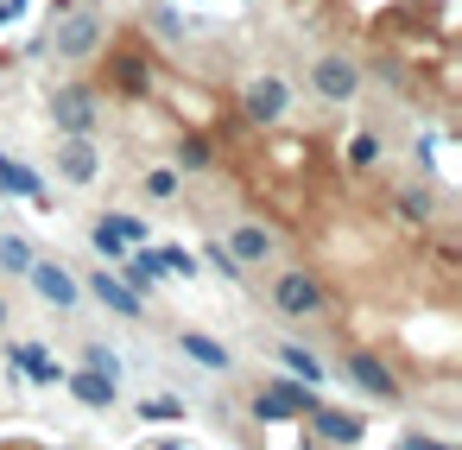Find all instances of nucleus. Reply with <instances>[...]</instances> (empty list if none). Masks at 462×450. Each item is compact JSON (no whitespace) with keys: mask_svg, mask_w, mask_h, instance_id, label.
Masks as SVG:
<instances>
[{"mask_svg":"<svg viewBox=\"0 0 462 450\" xmlns=\"http://www.w3.org/2000/svg\"><path fill=\"white\" fill-rule=\"evenodd\" d=\"M279 273L266 279V298H273V311L279 317H291V323H310V317H323L329 311V286L310 273V267H298V260H273Z\"/></svg>","mask_w":462,"mask_h":450,"instance_id":"nucleus-1","label":"nucleus"},{"mask_svg":"<svg viewBox=\"0 0 462 450\" xmlns=\"http://www.w3.org/2000/svg\"><path fill=\"white\" fill-rule=\"evenodd\" d=\"M361 83H367L361 58H348V52H323V58H310V96H317V102L348 108V102H361Z\"/></svg>","mask_w":462,"mask_h":450,"instance_id":"nucleus-2","label":"nucleus"},{"mask_svg":"<svg viewBox=\"0 0 462 450\" xmlns=\"http://www.w3.org/2000/svg\"><path fill=\"white\" fill-rule=\"evenodd\" d=\"M342 380H348L355 393L380 399V406H399V399H405V380L393 374V361H386L380 349H348V355H342Z\"/></svg>","mask_w":462,"mask_h":450,"instance_id":"nucleus-3","label":"nucleus"},{"mask_svg":"<svg viewBox=\"0 0 462 450\" xmlns=\"http://www.w3.org/2000/svg\"><path fill=\"white\" fill-rule=\"evenodd\" d=\"M51 127L58 134H102V89L96 83H58L51 89Z\"/></svg>","mask_w":462,"mask_h":450,"instance_id":"nucleus-4","label":"nucleus"},{"mask_svg":"<svg viewBox=\"0 0 462 450\" xmlns=\"http://www.w3.org/2000/svg\"><path fill=\"white\" fill-rule=\"evenodd\" d=\"M285 115H291V83H285L279 70H260V77L241 83V121L273 127V121H285Z\"/></svg>","mask_w":462,"mask_h":450,"instance_id":"nucleus-5","label":"nucleus"},{"mask_svg":"<svg viewBox=\"0 0 462 450\" xmlns=\"http://www.w3.org/2000/svg\"><path fill=\"white\" fill-rule=\"evenodd\" d=\"M222 248L235 254V267L241 273H254V267H273L285 248H279V235L266 229V222H254V216H241V222H228V235H222Z\"/></svg>","mask_w":462,"mask_h":450,"instance_id":"nucleus-6","label":"nucleus"},{"mask_svg":"<svg viewBox=\"0 0 462 450\" xmlns=\"http://www.w3.org/2000/svg\"><path fill=\"white\" fill-rule=\"evenodd\" d=\"M51 165H58V178H64L70 191L96 184V178H102V146H96V134H58Z\"/></svg>","mask_w":462,"mask_h":450,"instance_id":"nucleus-7","label":"nucleus"},{"mask_svg":"<svg viewBox=\"0 0 462 450\" xmlns=\"http://www.w3.org/2000/svg\"><path fill=\"white\" fill-rule=\"evenodd\" d=\"M83 298H96V305H108L115 317H127V323H146V298L115 273V267H89V279H83Z\"/></svg>","mask_w":462,"mask_h":450,"instance_id":"nucleus-8","label":"nucleus"},{"mask_svg":"<svg viewBox=\"0 0 462 450\" xmlns=\"http://www.w3.org/2000/svg\"><path fill=\"white\" fill-rule=\"evenodd\" d=\"M26 279H32V292H39L45 305H58V311H77V305H83V279H77L64 260H45V254H32Z\"/></svg>","mask_w":462,"mask_h":450,"instance_id":"nucleus-9","label":"nucleus"},{"mask_svg":"<svg viewBox=\"0 0 462 450\" xmlns=\"http://www.w3.org/2000/svg\"><path fill=\"white\" fill-rule=\"evenodd\" d=\"M51 52H58L64 64H89V58L102 52V20H96V14H70V20L51 33Z\"/></svg>","mask_w":462,"mask_h":450,"instance_id":"nucleus-10","label":"nucleus"},{"mask_svg":"<svg viewBox=\"0 0 462 450\" xmlns=\"http://www.w3.org/2000/svg\"><path fill=\"white\" fill-rule=\"evenodd\" d=\"M64 387H70V399H77V406H89V412H108V406L121 399V374L89 368V361H83V368H70V374H64Z\"/></svg>","mask_w":462,"mask_h":450,"instance_id":"nucleus-11","label":"nucleus"},{"mask_svg":"<svg viewBox=\"0 0 462 450\" xmlns=\"http://www.w3.org/2000/svg\"><path fill=\"white\" fill-rule=\"evenodd\" d=\"M304 418H310V431H317L323 444H361V437H367V418H355V412H342V406H310Z\"/></svg>","mask_w":462,"mask_h":450,"instance_id":"nucleus-12","label":"nucleus"},{"mask_svg":"<svg viewBox=\"0 0 462 450\" xmlns=\"http://www.w3.org/2000/svg\"><path fill=\"white\" fill-rule=\"evenodd\" d=\"M178 349H184L197 368H209V374H228V368H235V355H228L216 336H203V330H178Z\"/></svg>","mask_w":462,"mask_h":450,"instance_id":"nucleus-13","label":"nucleus"},{"mask_svg":"<svg viewBox=\"0 0 462 450\" xmlns=\"http://www.w3.org/2000/svg\"><path fill=\"white\" fill-rule=\"evenodd\" d=\"M266 393H273V399H279L291 418H304V412L317 406V399H310V387H304L298 374H266Z\"/></svg>","mask_w":462,"mask_h":450,"instance_id":"nucleus-14","label":"nucleus"},{"mask_svg":"<svg viewBox=\"0 0 462 450\" xmlns=\"http://www.w3.org/2000/svg\"><path fill=\"white\" fill-rule=\"evenodd\" d=\"M7 355H14V361H20V368H26V374H32V380H39V387H51V380H58V374H64V368H58V361H51V355H45V349H39V342H14V349H7Z\"/></svg>","mask_w":462,"mask_h":450,"instance_id":"nucleus-15","label":"nucleus"},{"mask_svg":"<svg viewBox=\"0 0 462 450\" xmlns=\"http://www.w3.org/2000/svg\"><path fill=\"white\" fill-rule=\"evenodd\" d=\"M0 197H45V191H39V178H32L20 159L0 153Z\"/></svg>","mask_w":462,"mask_h":450,"instance_id":"nucleus-16","label":"nucleus"},{"mask_svg":"<svg viewBox=\"0 0 462 450\" xmlns=\"http://www.w3.org/2000/svg\"><path fill=\"white\" fill-rule=\"evenodd\" d=\"M134 412H140L146 425H178V418H184V399H178V393H146Z\"/></svg>","mask_w":462,"mask_h":450,"instance_id":"nucleus-17","label":"nucleus"},{"mask_svg":"<svg viewBox=\"0 0 462 450\" xmlns=\"http://www.w3.org/2000/svg\"><path fill=\"white\" fill-rule=\"evenodd\" d=\"M178 172H209L216 165V140H203V134H190L184 146H178V159H171Z\"/></svg>","mask_w":462,"mask_h":450,"instance_id":"nucleus-18","label":"nucleus"},{"mask_svg":"<svg viewBox=\"0 0 462 450\" xmlns=\"http://www.w3.org/2000/svg\"><path fill=\"white\" fill-rule=\"evenodd\" d=\"M178 184H184V172H178V165H152V172H140V191H146L152 203L178 197Z\"/></svg>","mask_w":462,"mask_h":450,"instance_id":"nucleus-19","label":"nucleus"},{"mask_svg":"<svg viewBox=\"0 0 462 450\" xmlns=\"http://www.w3.org/2000/svg\"><path fill=\"white\" fill-rule=\"evenodd\" d=\"M279 361H285V368H291L298 380H310V387L323 380V361H317L310 349H298V342H279Z\"/></svg>","mask_w":462,"mask_h":450,"instance_id":"nucleus-20","label":"nucleus"},{"mask_svg":"<svg viewBox=\"0 0 462 450\" xmlns=\"http://www.w3.org/2000/svg\"><path fill=\"white\" fill-rule=\"evenodd\" d=\"M0 267L26 279V267H32V241H26V235H0Z\"/></svg>","mask_w":462,"mask_h":450,"instance_id":"nucleus-21","label":"nucleus"},{"mask_svg":"<svg viewBox=\"0 0 462 450\" xmlns=\"http://www.w3.org/2000/svg\"><path fill=\"white\" fill-rule=\"evenodd\" d=\"M89 241H96V254H102V260H108V267H115V260H121V254H127V241H121V229H115V222H108V216H102V222H96V229H89Z\"/></svg>","mask_w":462,"mask_h":450,"instance_id":"nucleus-22","label":"nucleus"},{"mask_svg":"<svg viewBox=\"0 0 462 450\" xmlns=\"http://www.w3.org/2000/svg\"><path fill=\"white\" fill-rule=\"evenodd\" d=\"M108 77H115V89H127V96H140V89H146V64H140V58H115V70H108Z\"/></svg>","mask_w":462,"mask_h":450,"instance_id":"nucleus-23","label":"nucleus"},{"mask_svg":"<svg viewBox=\"0 0 462 450\" xmlns=\"http://www.w3.org/2000/svg\"><path fill=\"white\" fill-rule=\"evenodd\" d=\"M393 210H399L405 222H430V191H399Z\"/></svg>","mask_w":462,"mask_h":450,"instance_id":"nucleus-24","label":"nucleus"},{"mask_svg":"<svg viewBox=\"0 0 462 450\" xmlns=\"http://www.w3.org/2000/svg\"><path fill=\"white\" fill-rule=\"evenodd\" d=\"M374 159H380V134H355V140H348V165H355V172H367Z\"/></svg>","mask_w":462,"mask_h":450,"instance_id":"nucleus-25","label":"nucleus"},{"mask_svg":"<svg viewBox=\"0 0 462 450\" xmlns=\"http://www.w3.org/2000/svg\"><path fill=\"white\" fill-rule=\"evenodd\" d=\"M203 260H209V267H216V273H222V279H247V273H241V267H235V254H228V248H222V241H203Z\"/></svg>","mask_w":462,"mask_h":450,"instance_id":"nucleus-26","label":"nucleus"},{"mask_svg":"<svg viewBox=\"0 0 462 450\" xmlns=\"http://www.w3.org/2000/svg\"><path fill=\"white\" fill-rule=\"evenodd\" d=\"M108 222L121 229V241H127V248H140V241H146V222H140V216H108Z\"/></svg>","mask_w":462,"mask_h":450,"instance_id":"nucleus-27","label":"nucleus"},{"mask_svg":"<svg viewBox=\"0 0 462 450\" xmlns=\"http://www.w3.org/2000/svg\"><path fill=\"white\" fill-rule=\"evenodd\" d=\"M83 361H89V368H108V374H121V355H115V349H102V342H89V349H83Z\"/></svg>","mask_w":462,"mask_h":450,"instance_id":"nucleus-28","label":"nucleus"},{"mask_svg":"<svg viewBox=\"0 0 462 450\" xmlns=\"http://www.w3.org/2000/svg\"><path fill=\"white\" fill-rule=\"evenodd\" d=\"M20 14V0H0V20H14Z\"/></svg>","mask_w":462,"mask_h":450,"instance_id":"nucleus-29","label":"nucleus"},{"mask_svg":"<svg viewBox=\"0 0 462 450\" xmlns=\"http://www.w3.org/2000/svg\"><path fill=\"white\" fill-rule=\"evenodd\" d=\"M0 336H7V298H0Z\"/></svg>","mask_w":462,"mask_h":450,"instance_id":"nucleus-30","label":"nucleus"}]
</instances>
